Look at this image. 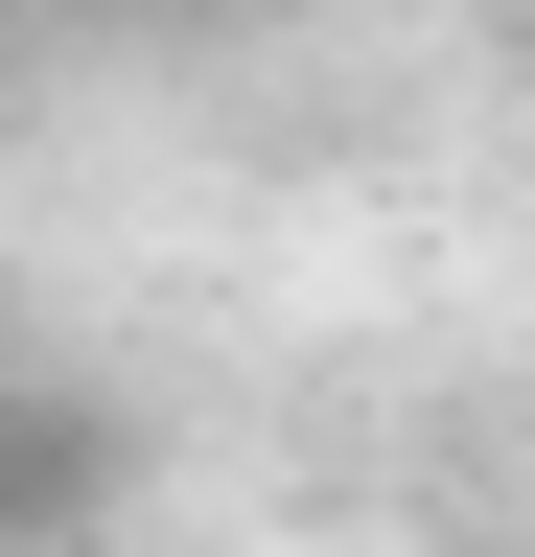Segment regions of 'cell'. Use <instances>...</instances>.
I'll list each match as a JSON object with an SVG mask.
<instances>
[]
</instances>
